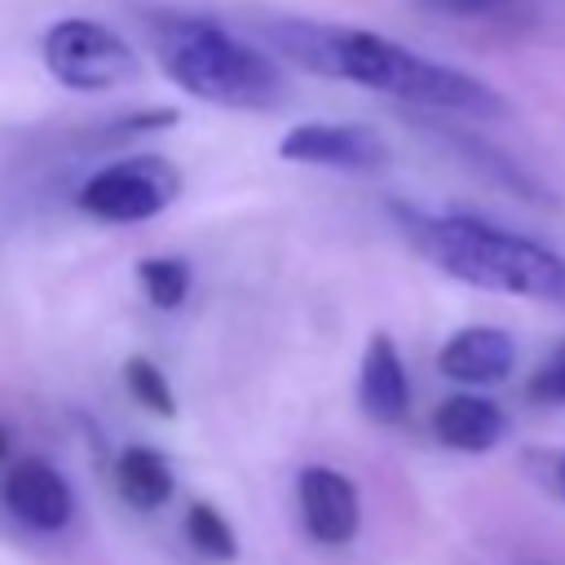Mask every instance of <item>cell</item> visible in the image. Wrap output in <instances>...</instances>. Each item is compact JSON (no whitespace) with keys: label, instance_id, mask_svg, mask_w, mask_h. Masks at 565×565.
Listing matches in <instances>:
<instances>
[{"label":"cell","instance_id":"8992f818","mask_svg":"<svg viewBox=\"0 0 565 565\" xmlns=\"http://www.w3.org/2000/svg\"><path fill=\"white\" fill-rule=\"evenodd\" d=\"M278 159L305 168H335V172H375L388 163V141L371 124L309 119L278 137Z\"/></svg>","mask_w":565,"mask_h":565},{"label":"cell","instance_id":"d6986e66","mask_svg":"<svg viewBox=\"0 0 565 565\" xmlns=\"http://www.w3.org/2000/svg\"><path fill=\"white\" fill-rule=\"evenodd\" d=\"M4 450H9V433H4V424H0V459H4Z\"/></svg>","mask_w":565,"mask_h":565},{"label":"cell","instance_id":"7a4b0ae2","mask_svg":"<svg viewBox=\"0 0 565 565\" xmlns=\"http://www.w3.org/2000/svg\"><path fill=\"white\" fill-rule=\"evenodd\" d=\"M402 234L446 278L565 309V256L530 234L503 230L472 212H415L397 207Z\"/></svg>","mask_w":565,"mask_h":565},{"label":"cell","instance_id":"2e32d148","mask_svg":"<svg viewBox=\"0 0 565 565\" xmlns=\"http://www.w3.org/2000/svg\"><path fill=\"white\" fill-rule=\"evenodd\" d=\"M419 13L455 18V22H512L525 18L539 0H411Z\"/></svg>","mask_w":565,"mask_h":565},{"label":"cell","instance_id":"277c9868","mask_svg":"<svg viewBox=\"0 0 565 565\" xmlns=\"http://www.w3.org/2000/svg\"><path fill=\"white\" fill-rule=\"evenodd\" d=\"M40 57L71 93H115L141 75V53L93 18H57L40 40Z\"/></svg>","mask_w":565,"mask_h":565},{"label":"cell","instance_id":"ac0fdd59","mask_svg":"<svg viewBox=\"0 0 565 565\" xmlns=\"http://www.w3.org/2000/svg\"><path fill=\"white\" fill-rule=\"evenodd\" d=\"M556 490H561V499H565V455L556 459Z\"/></svg>","mask_w":565,"mask_h":565},{"label":"cell","instance_id":"e0dca14e","mask_svg":"<svg viewBox=\"0 0 565 565\" xmlns=\"http://www.w3.org/2000/svg\"><path fill=\"white\" fill-rule=\"evenodd\" d=\"M525 397L534 406H565V340L539 358V366L525 380Z\"/></svg>","mask_w":565,"mask_h":565},{"label":"cell","instance_id":"3957f363","mask_svg":"<svg viewBox=\"0 0 565 565\" xmlns=\"http://www.w3.org/2000/svg\"><path fill=\"white\" fill-rule=\"evenodd\" d=\"M154 57L177 88L225 110H269L287 97L282 66L212 18H159Z\"/></svg>","mask_w":565,"mask_h":565},{"label":"cell","instance_id":"ba28073f","mask_svg":"<svg viewBox=\"0 0 565 565\" xmlns=\"http://www.w3.org/2000/svg\"><path fill=\"white\" fill-rule=\"evenodd\" d=\"M516 366V340L503 327L472 322L459 327L441 349H437V371L463 388H490L503 384Z\"/></svg>","mask_w":565,"mask_h":565},{"label":"cell","instance_id":"30bf717a","mask_svg":"<svg viewBox=\"0 0 565 565\" xmlns=\"http://www.w3.org/2000/svg\"><path fill=\"white\" fill-rule=\"evenodd\" d=\"M358 406L371 424H402L411 415V380L393 335L375 331L358 362Z\"/></svg>","mask_w":565,"mask_h":565},{"label":"cell","instance_id":"52a82bcc","mask_svg":"<svg viewBox=\"0 0 565 565\" xmlns=\"http://www.w3.org/2000/svg\"><path fill=\"white\" fill-rule=\"evenodd\" d=\"M296 503H300V521H305L309 539L322 543V547H344L362 530L358 486L340 468H331V463L300 468V477H296Z\"/></svg>","mask_w":565,"mask_h":565},{"label":"cell","instance_id":"5bb4252c","mask_svg":"<svg viewBox=\"0 0 565 565\" xmlns=\"http://www.w3.org/2000/svg\"><path fill=\"white\" fill-rule=\"evenodd\" d=\"M185 543L199 556H207V561H234L238 556V539H234L230 521L212 503H190V512H185Z\"/></svg>","mask_w":565,"mask_h":565},{"label":"cell","instance_id":"7c38bea8","mask_svg":"<svg viewBox=\"0 0 565 565\" xmlns=\"http://www.w3.org/2000/svg\"><path fill=\"white\" fill-rule=\"evenodd\" d=\"M115 486H119V494H124L128 508L154 512V508H163L172 499V468H168V459L159 450L128 446L115 459Z\"/></svg>","mask_w":565,"mask_h":565},{"label":"cell","instance_id":"9a60e30c","mask_svg":"<svg viewBox=\"0 0 565 565\" xmlns=\"http://www.w3.org/2000/svg\"><path fill=\"white\" fill-rule=\"evenodd\" d=\"M124 388H128V397H132L137 406H146L150 415H159V419H172V415H177L172 384H168V375H163L150 358L132 353V358L124 362Z\"/></svg>","mask_w":565,"mask_h":565},{"label":"cell","instance_id":"6da1fadb","mask_svg":"<svg viewBox=\"0 0 565 565\" xmlns=\"http://www.w3.org/2000/svg\"><path fill=\"white\" fill-rule=\"evenodd\" d=\"M269 49L322 79H344L424 110H455L472 119H499L508 102L477 75L433 62L380 31L362 26H331V22H309V18H282L265 22Z\"/></svg>","mask_w":565,"mask_h":565},{"label":"cell","instance_id":"9c48e42d","mask_svg":"<svg viewBox=\"0 0 565 565\" xmlns=\"http://www.w3.org/2000/svg\"><path fill=\"white\" fill-rule=\"evenodd\" d=\"M0 499L31 530H62L75 512L71 486L49 459H18L0 481Z\"/></svg>","mask_w":565,"mask_h":565},{"label":"cell","instance_id":"5b68a950","mask_svg":"<svg viewBox=\"0 0 565 565\" xmlns=\"http://www.w3.org/2000/svg\"><path fill=\"white\" fill-rule=\"evenodd\" d=\"M177 194H181V172L163 154H128L119 163L97 168L79 185L75 203H79V212H88L97 221L137 225V221L168 212L177 203Z\"/></svg>","mask_w":565,"mask_h":565},{"label":"cell","instance_id":"8fae6325","mask_svg":"<svg viewBox=\"0 0 565 565\" xmlns=\"http://www.w3.org/2000/svg\"><path fill=\"white\" fill-rule=\"evenodd\" d=\"M433 437L459 455H490L508 437V411L486 393H450L433 411Z\"/></svg>","mask_w":565,"mask_h":565},{"label":"cell","instance_id":"4fadbf2b","mask_svg":"<svg viewBox=\"0 0 565 565\" xmlns=\"http://www.w3.org/2000/svg\"><path fill=\"white\" fill-rule=\"evenodd\" d=\"M137 282H141V291L154 309L172 313V309L185 305V296L194 287V274L181 256H146V260H137Z\"/></svg>","mask_w":565,"mask_h":565}]
</instances>
